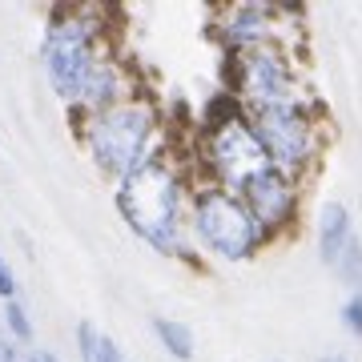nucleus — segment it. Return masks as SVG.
<instances>
[{"label": "nucleus", "mask_w": 362, "mask_h": 362, "mask_svg": "<svg viewBox=\"0 0 362 362\" xmlns=\"http://www.w3.org/2000/svg\"><path fill=\"white\" fill-rule=\"evenodd\" d=\"M117 202H121V214L129 218L133 230L149 238L157 250L169 254L177 246V218H173L177 214V189H173V177L157 161H145V165L133 169Z\"/></svg>", "instance_id": "nucleus-1"}, {"label": "nucleus", "mask_w": 362, "mask_h": 362, "mask_svg": "<svg viewBox=\"0 0 362 362\" xmlns=\"http://www.w3.org/2000/svg\"><path fill=\"white\" fill-rule=\"evenodd\" d=\"M145 137H149V117L145 109H113L97 121L93 129V149H97V161H101L109 173H125L129 177L137 169V157L145 149Z\"/></svg>", "instance_id": "nucleus-2"}, {"label": "nucleus", "mask_w": 362, "mask_h": 362, "mask_svg": "<svg viewBox=\"0 0 362 362\" xmlns=\"http://www.w3.org/2000/svg\"><path fill=\"white\" fill-rule=\"evenodd\" d=\"M197 226H202L209 246L226 258H246L250 246H254V233H258L246 206L233 202L230 194H221V189H214L197 202Z\"/></svg>", "instance_id": "nucleus-3"}, {"label": "nucleus", "mask_w": 362, "mask_h": 362, "mask_svg": "<svg viewBox=\"0 0 362 362\" xmlns=\"http://www.w3.org/2000/svg\"><path fill=\"white\" fill-rule=\"evenodd\" d=\"M45 65H49L52 89L61 97H77V93L89 89L93 77V61H89V37L81 25H61L49 37V49H45Z\"/></svg>", "instance_id": "nucleus-4"}, {"label": "nucleus", "mask_w": 362, "mask_h": 362, "mask_svg": "<svg viewBox=\"0 0 362 362\" xmlns=\"http://www.w3.org/2000/svg\"><path fill=\"white\" fill-rule=\"evenodd\" d=\"M214 161H218L221 177L233 185H250L254 177L270 173V153L262 149V141L246 125H226L214 137Z\"/></svg>", "instance_id": "nucleus-5"}, {"label": "nucleus", "mask_w": 362, "mask_h": 362, "mask_svg": "<svg viewBox=\"0 0 362 362\" xmlns=\"http://www.w3.org/2000/svg\"><path fill=\"white\" fill-rule=\"evenodd\" d=\"M258 141L278 161L298 165L306 157V121L294 109H286V105H262L258 109Z\"/></svg>", "instance_id": "nucleus-6"}, {"label": "nucleus", "mask_w": 362, "mask_h": 362, "mask_svg": "<svg viewBox=\"0 0 362 362\" xmlns=\"http://www.w3.org/2000/svg\"><path fill=\"white\" fill-rule=\"evenodd\" d=\"M246 89L266 105H282L290 93V73L278 61V52H250L246 57Z\"/></svg>", "instance_id": "nucleus-7"}, {"label": "nucleus", "mask_w": 362, "mask_h": 362, "mask_svg": "<svg viewBox=\"0 0 362 362\" xmlns=\"http://www.w3.org/2000/svg\"><path fill=\"white\" fill-rule=\"evenodd\" d=\"M246 189H250V202H254V214L262 221L286 218V209H290V185L278 173H262V177L250 181Z\"/></svg>", "instance_id": "nucleus-8"}, {"label": "nucleus", "mask_w": 362, "mask_h": 362, "mask_svg": "<svg viewBox=\"0 0 362 362\" xmlns=\"http://www.w3.org/2000/svg\"><path fill=\"white\" fill-rule=\"evenodd\" d=\"M346 230L350 218L342 206H326L322 209V230H318V246H322V262H338L346 250Z\"/></svg>", "instance_id": "nucleus-9"}, {"label": "nucleus", "mask_w": 362, "mask_h": 362, "mask_svg": "<svg viewBox=\"0 0 362 362\" xmlns=\"http://www.w3.org/2000/svg\"><path fill=\"white\" fill-rule=\"evenodd\" d=\"M157 334H161V342H165V346L173 350L177 358H189V354H194V334H189L181 322H169V318H161V322H157Z\"/></svg>", "instance_id": "nucleus-10"}, {"label": "nucleus", "mask_w": 362, "mask_h": 362, "mask_svg": "<svg viewBox=\"0 0 362 362\" xmlns=\"http://www.w3.org/2000/svg\"><path fill=\"white\" fill-rule=\"evenodd\" d=\"M77 338H81V354H85V362H105V358H109V346H113V342L101 338L89 322H81Z\"/></svg>", "instance_id": "nucleus-11"}, {"label": "nucleus", "mask_w": 362, "mask_h": 362, "mask_svg": "<svg viewBox=\"0 0 362 362\" xmlns=\"http://www.w3.org/2000/svg\"><path fill=\"white\" fill-rule=\"evenodd\" d=\"M342 274H346L350 282H358L362 278V250H358V242H346V250H342Z\"/></svg>", "instance_id": "nucleus-12"}, {"label": "nucleus", "mask_w": 362, "mask_h": 362, "mask_svg": "<svg viewBox=\"0 0 362 362\" xmlns=\"http://www.w3.org/2000/svg\"><path fill=\"white\" fill-rule=\"evenodd\" d=\"M262 21H266V16H262V8H242V13L233 16V33H238V37H250V33H262Z\"/></svg>", "instance_id": "nucleus-13"}, {"label": "nucleus", "mask_w": 362, "mask_h": 362, "mask_svg": "<svg viewBox=\"0 0 362 362\" xmlns=\"http://www.w3.org/2000/svg\"><path fill=\"white\" fill-rule=\"evenodd\" d=\"M8 326H13V334L16 338H33V326H28V318H25V310H21V306H16V302H8Z\"/></svg>", "instance_id": "nucleus-14"}, {"label": "nucleus", "mask_w": 362, "mask_h": 362, "mask_svg": "<svg viewBox=\"0 0 362 362\" xmlns=\"http://www.w3.org/2000/svg\"><path fill=\"white\" fill-rule=\"evenodd\" d=\"M346 326L354 330V334H362V294L346 302Z\"/></svg>", "instance_id": "nucleus-15"}, {"label": "nucleus", "mask_w": 362, "mask_h": 362, "mask_svg": "<svg viewBox=\"0 0 362 362\" xmlns=\"http://www.w3.org/2000/svg\"><path fill=\"white\" fill-rule=\"evenodd\" d=\"M13 290H16V282H13V270H8V266L0 262V294H4V298H13Z\"/></svg>", "instance_id": "nucleus-16"}, {"label": "nucleus", "mask_w": 362, "mask_h": 362, "mask_svg": "<svg viewBox=\"0 0 362 362\" xmlns=\"http://www.w3.org/2000/svg\"><path fill=\"white\" fill-rule=\"evenodd\" d=\"M4 362H37V354H21V350H4Z\"/></svg>", "instance_id": "nucleus-17"}, {"label": "nucleus", "mask_w": 362, "mask_h": 362, "mask_svg": "<svg viewBox=\"0 0 362 362\" xmlns=\"http://www.w3.org/2000/svg\"><path fill=\"white\" fill-rule=\"evenodd\" d=\"M37 362H57V358H52V354H37Z\"/></svg>", "instance_id": "nucleus-18"}, {"label": "nucleus", "mask_w": 362, "mask_h": 362, "mask_svg": "<svg viewBox=\"0 0 362 362\" xmlns=\"http://www.w3.org/2000/svg\"><path fill=\"white\" fill-rule=\"evenodd\" d=\"M4 350H8V346H4V342H0V362H4Z\"/></svg>", "instance_id": "nucleus-19"}, {"label": "nucleus", "mask_w": 362, "mask_h": 362, "mask_svg": "<svg viewBox=\"0 0 362 362\" xmlns=\"http://www.w3.org/2000/svg\"><path fill=\"white\" fill-rule=\"evenodd\" d=\"M326 362H346V358H326Z\"/></svg>", "instance_id": "nucleus-20"}]
</instances>
